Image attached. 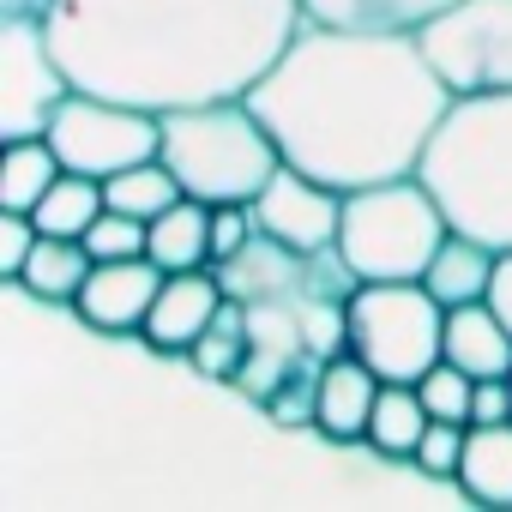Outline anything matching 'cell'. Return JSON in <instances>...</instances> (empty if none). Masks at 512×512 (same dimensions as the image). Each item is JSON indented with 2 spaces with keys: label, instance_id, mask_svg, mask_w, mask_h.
<instances>
[{
  "label": "cell",
  "instance_id": "cell-10",
  "mask_svg": "<svg viewBox=\"0 0 512 512\" xmlns=\"http://www.w3.org/2000/svg\"><path fill=\"white\" fill-rule=\"evenodd\" d=\"M253 217H260V235L290 247V253H332L338 247V223H344V193L296 163H284L260 199H253Z\"/></svg>",
  "mask_w": 512,
  "mask_h": 512
},
{
  "label": "cell",
  "instance_id": "cell-8",
  "mask_svg": "<svg viewBox=\"0 0 512 512\" xmlns=\"http://www.w3.org/2000/svg\"><path fill=\"white\" fill-rule=\"evenodd\" d=\"M416 37L452 97L512 91V0H452Z\"/></svg>",
  "mask_w": 512,
  "mask_h": 512
},
{
  "label": "cell",
  "instance_id": "cell-14",
  "mask_svg": "<svg viewBox=\"0 0 512 512\" xmlns=\"http://www.w3.org/2000/svg\"><path fill=\"white\" fill-rule=\"evenodd\" d=\"M440 356L476 380H506L512 374V326L494 314V302L446 308V350Z\"/></svg>",
  "mask_w": 512,
  "mask_h": 512
},
{
  "label": "cell",
  "instance_id": "cell-4",
  "mask_svg": "<svg viewBox=\"0 0 512 512\" xmlns=\"http://www.w3.org/2000/svg\"><path fill=\"white\" fill-rule=\"evenodd\" d=\"M163 163L175 169L181 193L205 205H253L260 187L284 169V151L247 97H217L163 115Z\"/></svg>",
  "mask_w": 512,
  "mask_h": 512
},
{
  "label": "cell",
  "instance_id": "cell-27",
  "mask_svg": "<svg viewBox=\"0 0 512 512\" xmlns=\"http://www.w3.org/2000/svg\"><path fill=\"white\" fill-rule=\"evenodd\" d=\"M253 241H260V217H253V205H241V199L211 205V266L241 260Z\"/></svg>",
  "mask_w": 512,
  "mask_h": 512
},
{
  "label": "cell",
  "instance_id": "cell-31",
  "mask_svg": "<svg viewBox=\"0 0 512 512\" xmlns=\"http://www.w3.org/2000/svg\"><path fill=\"white\" fill-rule=\"evenodd\" d=\"M488 302H494V314L512 326V253H500V266H494V284H488Z\"/></svg>",
  "mask_w": 512,
  "mask_h": 512
},
{
  "label": "cell",
  "instance_id": "cell-16",
  "mask_svg": "<svg viewBox=\"0 0 512 512\" xmlns=\"http://www.w3.org/2000/svg\"><path fill=\"white\" fill-rule=\"evenodd\" d=\"M91 266H97V260H91L85 241H73V235H43V241L31 247L25 272L13 278V290H25V296H37V302H55V308H73V296L85 290Z\"/></svg>",
  "mask_w": 512,
  "mask_h": 512
},
{
  "label": "cell",
  "instance_id": "cell-32",
  "mask_svg": "<svg viewBox=\"0 0 512 512\" xmlns=\"http://www.w3.org/2000/svg\"><path fill=\"white\" fill-rule=\"evenodd\" d=\"M43 7H49V0H0V13H37L43 19Z\"/></svg>",
  "mask_w": 512,
  "mask_h": 512
},
{
  "label": "cell",
  "instance_id": "cell-13",
  "mask_svg": "<svg viewBox=\"0 0 512 512\" xmlns=\"http://www.w3.org/2000/svg\"><path fill=\"white\" fill-rule=\"evenodd\" d=\"M380 386L386 380L356 350L326 356L320 362V386H314V434L326 446H368V416H374Z\"/></svg>",
  "mask_w": 512,
  "mask_h": 512
},
{
  "label": "cell",
  "instance_id": "cell-19",
  "mask_svg": "<svg viewBox=\"0 0 512 512\" xmlns=\"http://www.w3.org/2000/svg\"><path fill=\"white\" fill-rule=\"evenodd\" d=\"M422 428H428V404H422V392L404 386V380H386L380 398H374V416H368V452H374L380 464H410Z\"/></svg>",
  "mask_w": 512,
  "mask_h": 512
},
{
  "label": "cell",
  "instance_id": "cell-9",
  "mask_svg": "<svg viewBox=\"0 0 512 512\" xmlns=\"http://www.w3.org/2000/svg\"><path fill=\"white\" fill-rule=\"evenodd\" d=\"M73 79L37 13H0V139L49 133Z\"/></svg>",
  "mask_w": 512,
  "mask_h": 512
},
{
  "label": "cell",
  "instance_id": "cell-7",
  "mask_svg": "<svg viewBox=\"0 0 512 512\" xmlns=\"http://www.w3.org/2000/svg\"><path fill=\"white\" fill-rule=\"evenodd\" d=\"M49 145L61 151L67 169L79 175H121L133 163L163 157V115L121 103V97H97V91H67V103L49 121Z\"/></svg>",
  "mask_w": 512,
  "mask_h": 512
},
{
  "label": "cell",
  "instance_id": "cell-30",
  "mask_svg": "<svg viewBox=\"0 0 512 512\" xmlns=\"http://www.w3.org/2000/svg\"><path fill=\"white\" fill-rule=\"evenodd\" d=\"M476 422H512V380H476L470 428H476Z\"/></svg>",
  "mask_w": 512,
  "mask_h": 512
},
{
  "label": "cell",
  "instance_id": "cell-18",
  "mask_svg": "<svg viewBox=\"0 0 512 512\" xmlns=\"http://www.w3.org/2000/svg\"><path fill=\"white\" fill-rule=\"evenodd\" d=\"M452 482L482 506H512V422H476Z\"/></svg>",
  "mask_w": 512,
  "mask_h": 512
},
{
  "label": "cell",
  "instance_id": "cell-6",
  "mask_svg": "<svg viewBox=\"0 0 512 512\" xmlns=\"http://www.w3.org/2000/svg\"><path fill=\"white\" fill-rule=\"evenodd\" d=\"M344 350H356L380 380L416 386L446 350V308L422 278L356 284L344 302Z\"/></svg>",
  "mask_w": 512,
  "mask_h": 512
},
{
  "label": "cell",
  "instance_id": "cell-3",
  "mask_svg": "<svg viewBox=\"0 0 512 512\" xmlns=\"http://www.w3.org/2000/svg\"><path fill=\"white\" fill-rule=\"evenodd\" d=\"M416 175L458 235L512 253V91L452 97Z\"/></svg>",
  "mask_w": 512,
  "mask_h": 512
},
{
  "label": "cell",
  "instance_id": "cell-23",
  "mask_svg": "<svg viewBox=\"0 0 512 512\" xmlns=\"http://www.w3.org/2000/svg\"><path fill=\"white\" fill-rule=\"evenodd\" d=\"M109 211V199H103V181L97 175H79V169H61V181L37 199V229L43 235H73V241H85V229L97 223Z\"/></svg>",
  "mask_w": 512,
  "mask_h": 512
},
{
  "label": "cell",
  "instance_id": "cell-33",
  "mask_svg": "<svg viewBox=\"0 0 512 512\" xmlns=\"http://www.w3.org/2000/svg\"><path fill=\"white\" fill-rule=\"evenodd\" d=\"M506 380H512V374H506Z\"/></svg>",
  "mask_w": 512,
  "mask_h": 512
},
{
  "label": "cell",
  "instance_id": "cell-17",
  "mask_svg": "<svg viewBox=\"0 0 512 512\" xmlns=\"http://www.w3.org/2000/svg\"><path fill=\"white\" fill-rule=\"evenodd\" d=\"M145 253L163 272H199V266H211V205L193 199V193H181L163 217H151Z\"/></svg>",
  "mask_w": 512,
  "mask_h": 512
},
{
  "label": "cell",
  "instance_id": "cell-12",
  "mask_svg": "<svg viewBox=\"0 0 512 512\" xmlns=\"http://www.w3.org/2000/svg\"><path fill=\"white\" fill-rule=\"evenodd\" d=\"M223 302H229V284H223V272H217V266L169 272V278H163V290H157V302H151V314H145L139 344H145V350L187 356V350L205 338V326L217 320V308H223Z\"/></svg>",
  "mask_w": 512,
  "mask_h": 512
},
{
  "label": "cell",
  "instance_id": "cell-15",
  "mask_svg": "<svg viewBox=\"0 0 512 512\" xmlns=\"http://www.w3.org/2000/svg\"><path fill=\"white\" fill-rule=\"evenodd\" d=\"M494 266H500V253L476 235H446L440 253H434V266L422 272V284L440 296V308H464V302H488V284H494Z\"/></svg>",
  "mask_w": 512,
  "mask_h": 512
},
{
  "label": "cell",
  "instance_id": "cell-25",
  "mask_svg": "<svg viewBox=\"0 0 512 512\" xmlns=\"http://www.w3.org/2000/svg\"><path fill=\"white\" fill-rule=\"evenodd\" d=\"M464 440H470V422H440V416H428V428H422V440H416L410 470H416V476H428V482H452V476H458V464H464Z\"/></svg>",
  "mask_w": 512,
  "mask_h": 512
},
{
  "label": "cell",
  "instance_id": "cell-22",
  "mask_svg": "<svg viewBox=\"0 0 512 512\" xmlns=\"http://www.w3.org/2000/svg\"><path fill=\"white\" fill-rule=\"evenodd\" d=\"M187 362L205 374V380H235L241 386V368L253 362V308L241 296H229L217 308V320L205 326V338L187 350Z\"/></svg>",
  "mask_w": 512,
  "mask_h": 512
},
{
  "label": "cell",
  "instance_id": "cell-2",
  "mask_svg": "<svg viewBox=\"0 0 512 512\" xmlns=\"http://www.w3.org/2000/svg\"><path fill=\"white\" fill-rule=\"evenodd\" d=\"M308 25L302 0H49L43 31L73 91L139 109L247 97Z\"/></svg>",
  "mask_w": 512,
  "mask_h": 512
},
{
  "label": "cell",
  "instance_id": "cell-5",
  "mask_svg": "<svg viewBox=\"0 0 512 512\" xmlns=\"http://www.w3.org/2000/svg\"><path fill=\"white\" fill-rule=\"evenodd\" d=\"M452 235L440 199L422 175H392L374 187L344 193L338 223V260L356 272V284H404L434 266L440 241Z\"/></svg>",
  "mask_w": 512,
  "mask_h": 512
},
{
  "label": "cell",
  "instance_id": "cell-21",
  "mask_svg": "<svg viewBox=\"0 0 512 512\" xmlns=\"http://www.w3.org/2000/svg\"><path fill=\"white\" fill-rule=\"evenodd\" d=\"M61 151L49 145V133L37 139H7L0 151V211H37V199L61 181Z\"/></svg>",
  "mask_w": 512,
  "mask_h": 512
},
{
  "label": "cell",
  "instance_id": "cell-29",
  "mask_svg": "<svg viewBox=\"0 0 512 512\" xmlns=\"http://www.w3.org/2000/svg\"><path fill=\"white\" fill-rule=\"evenodd\" d=\"M37 241H43V229H37L31 211H0V278H7V284L25 272V260H31Z\"/></svg>",
  "mask_w": 512,
  "mask_h": 512
},
{
  "label": "cell",
  "instance_id": "cell-28",
  "mask_svg": "<svg viewBox=\"0 0 512 512\" xmlns=\"http://www.w3.org/2000/svg\"><path fill=\"white\" fill-rule=\"evenodd\" d=\"M151 241V223L127 217V211H103L91 229H85V247H91V260H133V253H145Z\"/></svg>",
  "mask_w": 512,
  "mask_h": 512
},
{
  "label": "cell",
  "instance_id": "cell-1",
  "mask_svg": "<svg viewBox=\"0 0 512 512\" xmlns=\"http://www.w3.org/2000/svg\"><path fill=\"white\" fill-rule=\"evenodd\" d=\"M247 103L272 127L284 163L356 193L416 175L452 91L416 31H338L308 19Z\"/></svg>",
  "mask_w": 512,
  "mask_h": 512
},
{
  "label": "cell",
  "instance_id": "cell-24",
  "mask_svg": "<svg viewBox=\"0 0 512 512\" xmlns=\"http://www.w3.org/2000/svg\"><path fill=\"white\" fill-rule=\"evenodd\" d=\"M103 199H109V211H127V217L151 223V217H163L181 199V181H175V169L163 157H151V163H133V169L109 175L103 181Z\"/></svg>",
  "mask_w": 512,
  "mask_h": 512
},
{
  "label": "cell",
  "instance_id": "cell-26",
  "mask_svg": "<svg viewBox=\"0 0 512 512\" xmlns=\"http://www.w3.org/2000/svg\"><path fill=\"white\" fill-rule=\"evenodd\" d=\"M416 392H422V404H428V416H440V422H470V398H476V374H464L458 362H434L422 380H416Z\"/></svg>",
  "mask_w": 512,
  "mask_h": 512
},
{
  "label": "cell",
  "instance_id": "cell-20",
  "mask_svg": "<svg viewBox=\"0 0 512 512\" xmlns=\"http://www.w3.org/2000/svg\"><path fill=\"white\" fill-rule=\"evenodd\" d=\"M440 7H452V0H302L314 25L338 31H422Z\"/></svg>",
  "mask_w": 512,
  "mask_h": 512
},
{
  "label": "cell",
  "instance_id": "cell-11",
  "mask_svg": "<svg viewBox=\"0 0 512 512\" xmlns=\"http://www.w3.org/2000/svg\"><path fill=\"white\" fill-rule=\"evenodd\" d=\"M163 266L151 253H133V260H97L85 290L73 296V314L97 332H115V338H139L145 332V314L163 290Z\"/></svg>",
  "mask_w": 512,
  "mask_h": 512
}]
</instances>
